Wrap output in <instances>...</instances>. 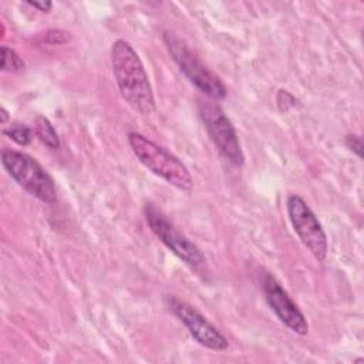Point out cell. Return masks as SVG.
Masks as SVG:
<instances>
[{"instance_id":"cell-7","label":"cell","mask_w":364,"mask_h":364,"mask_svg":"<svg viewBox=\"0 0 364 364\" xmlns=\"http://www.w3.org/2000/svg\"><path fill=\"white\" fill-rule=\"evenodd\" d=\"M145 219L155 236L182 262L191 267H198L205 262L202 252L183 236L158 209L146 205L144 209Z\"/></svg>"},{"instance_id":"cell-16","label":"cell","mask_w":364,"mask_h":364,"mask_svg":"<svg viewBox=\"0 0 364 364\" xmlns=\"http://www.w3.org/2000/svg\"><path fill=\"white\" fill-rule=\"evenodd\" d=\"M28 6H31V7H34V9H37V10H40V11H43V13H47V11H50L51 10V7H53V3L51 1H26Z\"/></svg>"},{"instance_id":"cell-2","label":"cell","mask_w":364,"mask_h":364,"mask_svg":"<svg viewBox=\"0 0 364 364\" xmlns=\"http://www.w3.org/2000/svg\"><path fill=\"white\" fill-rule=\"evenodd\" d=\"M128 142L139 162L151 172L161 176L178 189H192V176L186 166L175 155L138 132H129Z\"/></svg>"},{"instance_id":"cell-8","label":"cell","mask_w":364,"mask_h":364,"mask_svg":"<svg viewBox=\"0 0 364 364\" xmlns=\"http://www.w3.org/2000/svg\"><path fill=\"white\" fill-rule=\"evenodd\" d=\"M169 306H171V310L186 326L192 337L199 344L216 351L228 348V340L225 338V336L191 304L182 300H178L175 297H171Z\"/></svg>"},{"instance_id":"cell-4","label":"cell","mask_w":364,"mask_h":364,"mask_svg":"<svg viewBox=\"0 0 364 364\" xmlns=\"http://www.w3.org/2000/svg\"><path fill=\"white\" fill-rule=\"evenodd\" d=\"M164 41L172 57V60L179 67L181 73L203 94L212 100H223L226 97V87L223 82L206 68V65L196 57L195 53L176 36L165 33Z\"/></svg>"},{"instance_id":"cell-1","label":"cell","mask_w":364,"mask_h":364,"mask_svg":"<svg viewBox=\"0 0 364 364\" xmlns=\"http://www.w3.org/2000/svg\"><path fill=\"white\" fill-rule=\"evenodd\" d=\"M111 65L122 98L139 114H151L155 109L152 88L139 55L128 41L112 44Z\"/></svg>"},{"instance_id":"cell-17","label":"cell","mask_w":364,"mask_h":364,"mask_svg":"<svg viewBox=\"0 0 364 364\" xmlns=\"http://www.w3.org/2000/svg\"><path fill=\"white\" fill-rule=\"evenodd\" d=\"M9 115H7V111L4 108H1V124H4L7 121Z\"/></svg>"},{"instance_id":"cell-11","label":"cell","mask_w":364,"mask_h":364,"mask_svg":"<svg viewBox=\"0 0 364 364\" xmlns=\"http://www.w3.org/2000/svg\"><path fill=\"white\" fill-rule=\"evenodd\" d=\"M24 68V61L20 58V55L13 51L11 48L3 46L1 47V70L9 73H16Z\"/></svg>"},{"instance_id":"cell-13","label":"cell","mask_w":364,"mask_h":364,"mask_svg":"<svg viewBox=\"0 0 364 364\" xmlns=\"http://www.w3.org/2000/svg\"><path fill=\"white\" fill-rule=\"evenodd\" d=\"M277 105L280 108V111H289L290 108H293L296 105V98L286 90H280L277 92Z\"/></svg>"},{"instance_id":"cell-5","label":"cell","mask_w":364,"mask_h":364,"mask_svg":"<svg viewBox=\"0 0 364 364\" xmlns=\"http://www.w3.org/2000/svg\"><path fill=\"white\" fill-rule=\"evenodd\" d=\"M198 109L209 136L222 152V155L233 165H242L243 154L236 131L220 105L213 101L200 100L198 102Z\"/></svg>"},{"instance_id":"cell-9","label":"cell","mask_w":364,"mask_h":364,"mask_svg":"<svg viewBox=\"0 0 364 364\" xmlns=\"http://www.w3.org/2000/svg\"><path fill=\"white\" fill-rule=\"evenodd\" d=\"M263 291L267 304L274 311L277 318L287 326L291 331L297 334H307L309 324L304 318L300 309L296 306V303L289 297V294L282 289V286L277 283V280L266 273L263 277Z\"/></svg>"},{"instance_id":"cell-3","label":"cell","mask_w":364,"mask_h":364,"mask_svg":"<svg viewBox=\"0 0 364 364\" xmlns=\"http://www.w3.org/2000/svg\"><path fill=\"white\" fill-rule=\"evenodd\" d=\"M1 164L9 175L30 195L46 203L55 202L54 181L34 158L20 151L4 149Z\"/></svg>"},{"instance_id":"cell-14","label":"cell","mask_w":364,"mask_h":364,"mask_svg":"<svg viewBox=\"0 0 364 364\" xmlns=\"http://www.w3.org/2000/svg\"><path fill=\"white\" fill-rule=\"evenodd\" d=\"M44 40L50 44H63L70 40V33L63 31V30H50L46 33Z\"/></svg>"},{"instance_id":"cell-12","label":"cell","mask_w":364,"mask_h":364,"mask_svg":"<svg viewBox=\"0 0 364 364\" xmlns=\"http://www.w3.org/2000/svg\"><path fill=\"white\" fill-rule=\"evenodd\" d=\"M3 134L7 135L9 138H11L18 145H28L31 142V138H33L30 128L26 127V125H21V124L10 125V128L3 129Z\"/></svg>"},{"instance_id":"cell-10","label":"cell","mask_w":364,"mask_h":364,"mask_svg":"<svg viewBox=\"0 0 364 364\" xmlns=\"http://www.w3.org/2000/svg\"><path fill=\"white\" fill-rule=\"evenodd\" d=\"M34 132L37 135V138L50 149H57L60 146V141H58V135L54 129V127L51 125V122L43 117L38 115L36 118V125H34Z\"/></svg>"},{"instance_id":"cell-6","label":"cell","mask_w":364,"mask_h":364,"mask_svg":"<svg viewBox=\"0 0 364 364\" xmlns=\"http://www.w3.org/2000/svg\"><path fill=\"white\" fill-rule=\"evenodd\" d=\"M287 213L300 240L318 262H323L327 256V237L309 205L303 198L291 195L287 198Z\"/></svg>"},{"instance_id":"cell-15","label":"cell","mask_w":364,"mask_h":364,"mask_svg":"<svg viewBox=\"0 0 364 364\" xmlns=\"http://www.w3.org/2000/svg\"><path fill=\"white\" fill-rule=\"evenodd\" d=\"M346 145L351 149V151H354L358 156H361V151H363V144H361V139H360V136H357V135H347L346 136Z\"/></svg>"}]
</instances>
